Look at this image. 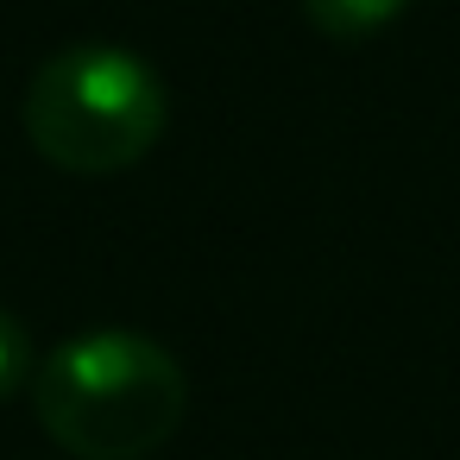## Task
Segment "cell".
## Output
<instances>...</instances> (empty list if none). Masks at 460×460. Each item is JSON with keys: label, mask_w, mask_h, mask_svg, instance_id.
Returning a JSON list of instances; mask_svg holds the SVG:
<instances>
[{"label": "cell", "mask_w": 460, "mask_h": 460, "mask_svg": "<svg viewBox=\"0 0 460 460\" xmlns=\"http://www.w3.org/2000/svg\"><path fill=\"white\" fill-rule=\"evenodd\" d=\"M39 429L76 460H146L190 416V378L152 334L95 328L51 347L32 372Z\"/></svg>", "instance_id": "obj_1"}, {"label": "cell", "mask_w": 460, "mask_h": 460, "mask_svg": "<svg viewBox=\"0 0 460 460\" xmlns=\"http://www.w3.org/2000/svg\"><path fill=\"white\" fill-rule=\"evenodd\" d=\"M20 120L45 164L70 177H114L164 139L171 102L158 70L139 51L83 39L39 64V76L26 83Z\"/></svg>", "instance_id": "obj_2"}, {"label": "cell", "mask_w": 460, "mask_h": 460, "mask_svg": "<svg viewBox=\"0 0 460 460\" xmlns=\"http://www.w3.org/2000/svg\"><path fill=\"white\" fill-rule=\"evenodd\" d=\"M410 0H303V13L322 39L334 45H366L372 32H385Z\"/></svg>", "instance_id": "obj_3"}, {"label": "cell", "mask_w": 460, "mask_h": 460, "mask_svg": "<svg viewBox=\"0 0 460 460\" xmlns=\"http://www.w3.org/2000/svg\"><path fill=\"white\" fill-rule=\"evenodd\" d=\"M39 372V353H32V334L13 309H0V397H13L20 385H32Z\"/></svg>", "instance_id": "obj_4"}]
</instances>
